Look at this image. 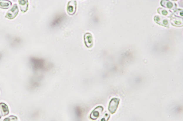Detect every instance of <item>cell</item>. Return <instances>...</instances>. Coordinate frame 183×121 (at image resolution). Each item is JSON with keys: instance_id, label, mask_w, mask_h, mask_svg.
<instances>
[{"instance_id": "7c38bea8", "label": "cell", "mask_w": 183, "mask_h": 121, "mask_svg": "<svg viewBox=\"0 0 183 121\" xmlns=\"http://www.w3.org/2000/svg\"><path fill=\"white\" fill-rule=\"evenodd\" d=\"M164 7H167L168 8H172L174 6L173 3L170 2V1H166V2H164Z\"/></svg>"}, {"instance_id": "5b68a950", "label": "cell", "mask_w": 183, "mask_h": 121, "mask_svg": "<svg viewBox=\"0 0 183 121\" xmlns=\"http://www.w3.org/2000/svg\"><path fill=\"white\" fill-rule=\"evenodd\" d=\"M18 12L19 10L17 5L14 4L13 8L7 12L6 17L10 19L14 18L17 15Z\"/></svg>"}, {"instance_id": "52a82bcc", "label": "cell", "mask_w": 183, "mask_h": 121, "mask_svg": "<svg viewBox=\"0 0 183 121\" xmlns=\"http://www.w3.org/2000/svg\"><path fill=\"white\" fill-rule=\"evenodd\" d=\"M20 2V9L21 11L23 12H25L28 10V2L27 1H19Z\"/></svg>"}, {"instance_id": "6da1fadb", "label": "cell", "mask_w": 183, "mask_h": 121, "mask_svg": "<svg viewBox=\"0 0 183 121\" xmlns=\"http://www.w3.org/2000/svg\"><path fill=\"white\" fill-rule=\"evenodd\" d=\"M120 99L118 98H113L110 101L108 109L111 114L115 113L120 103Z\"/></svg>"}, {"instance_id": "9c48e42d", "label": "cell", "mask_w": 183, "mask_h": 121, "mask_svg": "<svg viewBox=\"0 0 183 121\" xmlns=\"http://www.w3.org/2000/svg\"><path fill=\"white\" fill-rule=\"evenodd\" d=\"M63 17L62 16H59V17H56V19L53 20V22L52 23L51 26H56V25L59 24L63 20Z\"/></svg>"}, {"instance_id": "8fae6325", "label": "cell", "mask_w": 183, "mask_h": 121, "mask_svg": "<svg viewBox=\"0 0 183 121\" xmlns=\"http://www.w3.org/2000/svg\"><path fill=\"white\" fill-rule=\"evenodd\" d=\"M3 121H19L18 118L16 116L11 115L9 117L6 118Z\"/></svg>"}, {"instance_id": "ba28073f", "label": "cell", "mask_w": 183, "mask_h": 121, "mask_svg": "<svg viewBox=\"0 0 183 121\" xmlns=\"http://www.w3.org/2000/svg\"><path fill=\"white\" fill-rule=\"evenodd\" d=\"M110 115L108 112H105L99 119L98 121H108L109 120Z\"/></svg>"}, {"instance_id": "30bf717a", "label": "cell", "mask_w": 183, "mask_h": 121, "mask_svg": "<svg viewBox=\"0 0 183 121\" xmlns=\"http://www.w3.org/2000/svg\"><path fill=\"white\" fill-rule=\"evenodd\" d=\"M1 1L0 2V7H2V8H8V7L11 5V3L10 1Z\"/></svg>"}, {"instance_id": "5bb4252c", "label": "cell", "mask_w": 183, "mask_h": 121, "mask_svg": "<svg viewBox=\"0 0 183 121\" xmlns=\"http://www.w3.org/2000/svg\"><path fill=\"white\" fill-rule=\"evenodd\" d=\"M162 14L164 15H167L168 14V12L166 10H162Z\"/></svg>"}, {"instance_id": "7a4b0ae2", "label": "cell", "mask_w": 183, "mask_h": 121, "mask_svg": "<svg viewBox=\"0 0 183 121\" xmlns=\"http://www.w3.org/2000/svg\"><path fill=\"white\" fill-rule=\"evenodd\" d=\"M103 110V107L102 106H98L95 108L90 113V119L92 120H96L102 114Z\"/></svg>"}, {"instance_id": "277c9868", "label": "cell", "mask_w": 183, "mask_h": 121, "mask_svg": "<svg viewBox=\"0 0 183 121\" xmlns=\"http://www.w3.org/2000/svg\"><path fill=\"white\" fill-rule=\"evenodd\" d=\"M84 41L86 46L88 48H91L93 45V39L92 34L89 32L85 34Z\"/></svg>"}, {"instance_id": "4fadbf2b", "label": "cell", "mask_w": 183, "mask_h": 121, "mask_svg": "<svg viewBox=\"0 0 183 121\" xmlns=\"http://www.w3.org/2000/svg\"><path fill=\"white\" fill-rule=\"evenodd\" d=\"M173 23L174 25H180L182 24V21L180 20H178V19H174L173 20Z\"/></svg>"}, {"instance_id": "3957f363", "label": "cell", "mask_w": 183, "mask_h": 121, "mask_svg": "<svg viewBox=\"0 0 183 121\" xmlns=\"http://www.w3.org/2000/svg\"><path fill=\"white\" fill-rule=\"evenodd\" d=\"M77 1H71L68 2L67 7V11L69 15H73L75 14L77 10Z\"/></svg>"}, {"instance_id": "8992f818", "label": "cell", "mask_w": 183, "mask_h": 121, "mask_svg": "<svg viewBox=\"0 0 183 121\" xmlns=\"http://www.w3.org/2000/svg\"><path fill=\"white\" fill-rule=\"evenodd\" d=\"M0 109L3 116H6L9 113L8 106L5 103H0Z\"/></svg>"}, {"instance_id": "9a60e30c", "label": "cell", "mask_w": 183, "mask_h": 121, "mask_svg": "<svg viewBox=\"0 0 183 121\" xmlns=\"http://www.w3.org/2000/svg\"><path fill=\"white\" fill-rule=\"evenodd\" d=\"M1 116H2V113H1V109H0V119L1 118Z\"/></svg>"}]
</instances>
